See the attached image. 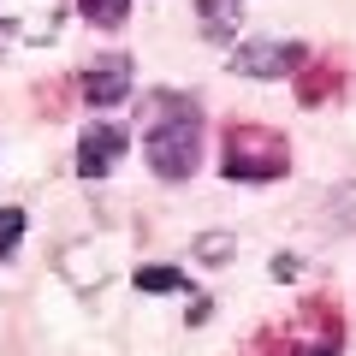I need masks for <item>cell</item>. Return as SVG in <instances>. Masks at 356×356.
<instances>
[{"label": "cell", "instance_id": "4fadbf2b", "mask_svg": "<svg viewBox=\"0 0 356 356\" xmlns=\"http://www.w3.org/2000/svg\"><path fill=\"white\" fill-rule=\"evenodd\" d=\"M291 356H339V339H332V332H327V339H303Z\"/></svg>", "mask_w": 356, "mask_h": 356}, {"label": "cell", "instance_id": "5b68a950", "mask_svg": "<svg viewBox=\"0 0 356 356\" xmlns=\"http://www.w3.org/2000/svg\"><path fill=\"white\" fill-rule=\"evenodd\" d=\"M0 24L24 42H54L60 30V0H0Z\"/></svg>", "mask_w": 356, "mask_h": 356}, {"label": "cell", "instance_id": "6da1fadb", "mask_svg": "<svg viewBox=\"0 0 356 356\" xmlns=\"http://www.w3.org/2000/svg\"><path fill=\"white\" fill-rule=\"evenodd\" d=\"M143 154H149L154 178L184 184L202 166V107L178 89H154L143 102Z\"/></svg>", "mask_w": 356, "mask_h": 356}, {"label": "cell", "instance_id": "ba28073f", "mask_svg": "<svg viewBox=\"0 0 356 356\" xmlns=\"http://www.w3.org/2000/svg\"><path fill=\"white\" fill-rule=\"evenodd\" d=\"M232 250H238L232 232H202V238H196V261H208V267H226Z\"/></svg>", "mask_w": 356, "mask_h": 356}, {"label": "cell", "instance_id": "277c9868", "mask_svg": "<svg viewBox=\"0 0 356 356\" xmlns=\"http://www.w3.org/2000/svg\"><path fill=\"white\" fill-rule=\"evenodd\" d=\"M125 125H113V119H95V125H83V137H77V172L83 178H107L119 166V154H125Z\"/></svg>", "mask_w": 356, "mask_h": 356}, {"label": "cell", "instance_id": "30bf717a", "mask_svg": "<svg viewBox=\"0 0 356 356\" xmlns=\"http://www.w3.org/2000/svg\"><path fill=\"white\" fill-rule=\"evenodd\" d=\"M137 291H184V273H178V267H143Z\"/></svg>", "mask_w": 356, "mask_h": 356}, {"label": "cell", "instance_id": "9c48e42d", "mask_svg": "<svg viewBox=\"0 0 356 356\" xmlns=\"http://www.w3.org/2000/svg\"><path fill=\"white\" fill-rule=\"evenodd\" d=\"M77 6H83L89 24H102V30H119L125 13H131V0H77Z\"/></svg>", "mask_w": 356, "mask_h": 356}, {"label": "cell", "instance_id": "52a82bcc", "mask_svg": "<svg viewBox=\"0 0 356 356\" xmlns=\"http://www.w3.org/2000/svg\"><path fill=\"white\" fill-rule=\"evenodd\" d=\"M196 13H202V36L226 42L238 36V18H243V0H196Z\"/></svg>", "mask_w": 356, "mask_h": 356}, {"label": "cell", "instance_id": "3957f363", "mask_svg": "<svg viewBox=\"0 0 356 356\" xmlns=\"http://www.w3.org/2000/svg\"><path fill=\"white\" fill-rule=\"evenodd\" d=\"M303 65H309L303 42H238L232 48V72H243V77H291Z\"/></svg>", "mask_w": 356, "mask_h": 356}, {"label": "cell", "instance_id": "8fae6325", "mask_svg": "<svg viewBox=\"0 0 356 356\" xmlns=\"http://www.w3.org/2000/svg\"><path fill=\"white\" fill-rule=\"evenodd\" d=\"M18 238H24V208H0V261L18 250Z\"/></svg>", "mask_w": 356, "mask_h": 356}, {"label": "cell", "instance_id": "8992f818", "mask_svg": "<svg viewBox=\"0 0 356 356\" xmlns=\"http://www.w3.org/2000/svg\"><path fill=\"white\" fill-rule=\"evenodd\" d=\"M131 95V60L125 54H107V60H95L83 72V102L89 107H119Z\"/></svg>", "mask_w": 356, "mask_h": 356}, {"label": "cell", "instance_id": "7c38bea8", "mask_svg": "<svg viewBox=\"0 0 356 356\" xmlns=\"http://www.w3.org/2000/svg\"><path fill=\"white\" fill-rule=\"evenodd\" d=\"M327 89H332V72H327V65H309V72H303V102L315 107Z\"/></svg>", "mask_w": 356, "mask_h": 356}, {"label": "cell", "instance_id": "5bb4252c", "mask_svg": "<svg viewBox=\"0 0 356 356\" xmlns=\"http://www.w3.org/2000/svg\"><path fill=\"white\" fill-rule=\"evenodd\" d=\"M273 280H297V255H273Z\"/></svg>", "mask_w": 356, "mask_h": 356}, {"label": "cell", "instance_id": "7a4b0ae2", "mask_svg": "<svg viewBox=\"0 0 356 356\" xmlns=\"http://www.w3.org/2000/svg\"><path fill=\"white\" fill-rule=\"evenodd\" d=\"M220 172L243 178V184H273V178L291 172V143H285L280 131H267V125H232Z\"/></svg>", "mask_w": 356, "mask_h": 356}]
</instances>
